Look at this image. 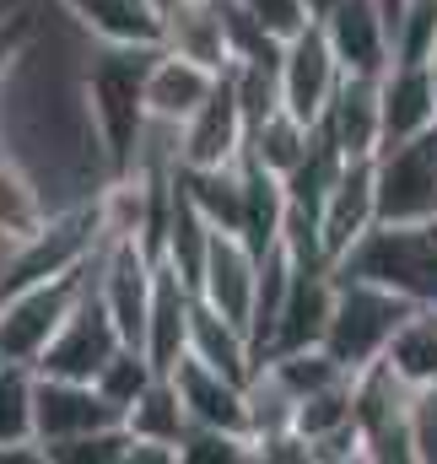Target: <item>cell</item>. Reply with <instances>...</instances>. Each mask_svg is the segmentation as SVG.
Masks as SVG:
<instances>
[{"mask_svg": "<svg viewBox=\"0 0 437 464\" xmlns=\"http://www.w3.org/2000/svg\"><path fill=\"white\" fill-rule=\"evenodd\" d=\"M157 44H87V65H82V98L87 119L98 130V146L109 157L113 179H130L141 162V140L151 130L146 114V65H151Z\"/></svg>", "mask_w": 437, "mask_h": 464, "instance_id": "obj_1", "label": "cell"}, {"mask_svg": "<svg viewBox=\"0 0 437 464\" xmlns=\"http://www.w3.org/2000/svg\"><path fill=\"white\" fill-rule=\"evenodd\" d=\"M416 314V303H405L389 286L356 281L335 270V308H329V330H325V351L356 378L373 362H384L394 335L405 330V319Z\"/></svg>", "mask_w": 437, "mask_h": 464, "instance_id": "obj_2", "label": "cell"}, {"mask_svg": "<svg viewBox=\"0 0 437 464\" xmlns=\"http://www.w3.org/2000/svg\"><path fill=\"white\" fill-rule=\"evenodd\" d=\"M335 270L389 286L416 308H437V217L416 227H373Z\"/></svg>", "mask_w": 437, "mask_h": 464, "instance_id": "obj_3", "label": "cell"}, {"mask_svg": "<svg viewBox=\"0 0 437 464\" xmlns=\"http://www.w3.org/2000/svg\"><path fill=\"white\" fill-rule=\"evenodd\" d=\"M87 286H92V265L49 276V281H33V286L0 297V362L38 367V356L60 335V324L71 319V308L87 297Z\"/></svg>", "mask_w": 437, "mask_h": 464, "instance_id": "obj_4", "label": "cell"}, {"mask_svg": "<svg viewBox=\"0 0 437 464\" xmlns=\"http://www.w3.org/2000/svg\"><path fill=\"white\" fill-rule=\"evenodd\" d=\"M373 189H378V227H416L437 217V130L384 146L373 157Z\"/></svg>", "mask_w": 437, "mask_h": 464, "instance_id": "obj_5", "label": "cell"}, {"mask_svg": "<svg viewBox=\"0 0 437 464\" xmlns=\"http://www.w3.org/2000/svg\"><path fill=\"white\" fill-rule=\"evenodd\" d=\"M119 351H124V335H119V324L109 319V308H103L98 286H87V297L71 308V319L60 324V335L49 341V351L38 356V367H33V372H44V378L98 383V372L109 367Z\"/></svg>", "mask_w": 437, "mask_h": 464, "instance_id": "obj_6", "label": "cell"}, {"mask_svg": "<svg viewBox=\"0 0 437 464\" xmlns=\"http://www.w3.org/2000/svg\"><path fill=\"white\" fill-rule=\"evenodd\" d=\"M340 82H345V65L335 60L319 22L281 49V109L292 119L319 124L335 103V92H340Z\"/></svg>", "mask_w": 437, "mask_h": 464, "instance_id": "obj_7", "label": "cell"}, {"mask_svg": "<svg viewBox=\"0 0 437 464\" xmlns=\"http://www.w3.org/2000/svg\"><path fill=\"white\" fill-rule=\"evenodd\" d=\"M243 151H248V114H243L227 71H221L217 92L179 124V168H189V173L232 168V162H243Z\"/></svg>", "mask_w": 437, "mask_h": 464, "instance_id": "obj_8", "label": "cell"}, {"mask_svg": "<svg viewBox=\"0 0 437 464\" xmlns=\"http://www.w3.org/2000/svg\"><path fill=\"white\" fill-rule=\"evenodd\" d=\"M195 297L232 319L238 330L254 324V297H259V254L238 237V232H211V248H206V265L195 276Z\"/></svg>", "mask_w": 437, "mask_h": 464, "instance_id": "obj_9", "label": "cell"}, {"mask_svg": "<svg viewBox=\"0 0 437 464\" xmlns=\"http://www.w3.org/2000/svg\"><path fill=\"white\" fill-rule=\"evenodd\" d=\"M124 427L119 411L98 394V383H76V378H33V438L38 443H65V438H87V432H109Z\"/></svg>", "mask_w": 437, "mask_h": 464, "instance_id": "obj_10", "label": "cell"}, {"mask_svg": "<svg viewBox=\"0 0 437 464\" xmlns=\"http://www.w3.org/2000/svg\"><path fill=\"white\" fill-rule=\"evenodd\" d=\"M378 227V189H373V157H356L340 168L335 189H329L325 211H319V248L325 265L335 270L367 232Z\"/></svg>", "mask_w": 437, "mask_h": 464, "instance_id": "obj_11", "label": "cell"}, {"mask_svg": "<svg viewBox=\"0 0 437 464\" xmlns=\"http://www.w3.org/2000/svg\"><path fill=\"white\" fill-rule=\"evenodd\" d=\"M157 49L195 60L206 71L232 65V44H227V0H179L173 11L157 16Z\"/></svg>", "mask_w": 437, "mask_h": 464, "instance_id": "obj_12", "label": "cell"}, {"mask_svg": "<svg viewBox=\"0 0 437 464\" xmlns=\"http://www.w3.org/2000/svg\"><path fill=\"white\" fill-rule=\"evenodd\" d=\"M329 308H335V270H297V281H292V292L281 303V319H276L270 341L259 351V362L265 356H292V351L325 346Z\"/></svg>", "mask_w": 437, "mask_h": 464, "instance_id": "obj_13", "label": "cell"}, {"mask_svg": "<svg viewBox=\"0 0 437 464\" xmlns=\"http://www.w3.org/2000/svg\"><path fill=\"white\" fill-rule=\"evenodd\" d=\"M189 319H195V286L157 259V286H151V314H146V362L157 372H173L189 351Z\"/></svg>", "mask_w": 437, "mask_h": 464, "instance_id": "obj_14", "label": "cell"}, {"mask_svg": "<svg viewBox=\"0 0 437 464\" xmlns=\"http://www.w3.org/2000/svg\"><path fill=\"white\" fill-rule=\"evenodd\" d=\"M319 130L340 146L345 162L378 157V146H384V92H378V76H345L335 103H329V114L319 119Z\"/></svg>", "mask_w": 437, "mask_h": 464, "instance_id": "obj_15", "label": "cell"}, {"mask_svg": "<svg viewBox=\"0 0 437 464\" xmlns=\"http://www.w3.org/2000/svg\"><path fill=\"white\" fill-rule=\"evenodd\" d=\"M173 389H179V405L189 416V427H221V432H248V400H243V383L211 372L206 362L184 356L173 372Z\"/></svg>", "mask_w": 437, "mask_h": 464, "instance_id": "obj_16", "label": "cell"}, {"mask_svg": "<svg viewBox=\"0 0 437 464\" xmlns=\"http://www.w3.org/2000/svg\"><path fill=\"white\" fill-rule=\"evenodd\" d=\"M319 27H325L335 60L345 65V76H384L394 65L389 33H384V16L373 11V0H340Z\"/></svg>", "mask_w": 437, "mask_h": 464, "instance_id": "obj_17", "label": "cell"}, {"mask_svg": "<svg viewBox=\"0 0 437 464\" xmlns=\"http://www.w3.org/2000/svg\"><path fill=\"white\" fill-rule=\"evenodd\" d=\"M217 82H221L217 71L157 49L151 65H146V114L157 119V124H184V119L217 92Z\"/></svg>", "mask_w": 437, "mask_h": 464, "instance_id": "obj_18", "label": "cell"}, {"mask_svg": "<svg viewBox=\"0 0 437 464\" xmlns=\"http://www.w3.org/2000/svg\"><path fill=\"white\" fill-rule=\"evenodd\" d=\"M378 92H384V146H400V140L437 130V87L427 65H389L378 76Z\"/></svg>", "mask_w": 437, "mask_h": 464, "instance_id": "obj_19", "label": "cell"}, {"mask_svg": "<svg viewBox=\"0 0 437 464\" xmlns=\"http://www.w3.org/2000/svg\"><path fill=\"white\" fill-rule=\"evenodd\" d=\"M60 16L92 44H157V16L146 0H54Z\"/></svg>", "mask_w": 437, "mask_h": 464, "instance_id": "obj_20", "label": "cell"}, {"mask_svg": "<svg viewBox=\"0 0 437 464\" xmlns=\"http://www.w3.org/2000/svg\"><path fill=\"white\" fill-rule=\"evenodd\" d=\"M184 356L206 362L211 372H227V378H238V383H248V378H254V367H259V351H254V341H248V330H238L232 319L211 314L200 297H195V319H189V351H184Z\"/></svg>", "mask_w": 437, "mask_h": 464, "instance_id": "obj_21", "label": "cell"}, {"mask_svg": "<svg viewBox=\"0 0 437 464\" xmlns=\"http://www.w3.org/2000/svg\"><path fill=\"white\" fill-rule=\"evenodd\" d=\"M49 217H54V206L38 189V179L0 146V237L16 248V243H27L33 232L44 227Z\"/></svg>", "mask_w": 437, "mask_h": 464, "instance_id": "obj_22", "label": "cell"}, {"mask_svg": "<svg viewBox=\"0 0 437 464\" xmlns=\"http://www.w3.org/2000/svg\"><path fill=\"white\" fill-rule=\"evenodd\" d=\"M389 372L411 389V394H427L437 389V308H416L405 319V330L394 335L389 346Z\"/></svg>", "mask_w": 437, "mask_h": 464, "instance_id": "obj_23", "label": "cell"}, {"mask_svg": "<svg viewBox=\"0 0 437 464\" xmlns=\"http://www.w3.org/2000/svg\"><path fill=\"white\" fill-rule=\"evenodd\" d=\"M308 146H314V124L292 119L286 109H276V114H265L259 124H248V157L259 168H270L276 179H286L308 157Z\"/></svg>", "mask_w": 437, "mask_h": 464, "instance_id": "obj_24", "label": "cell"}, {"mask_svg": "<svg viewBox=\"0 0 437 464\" xmlns=\"http://www.w3.org/2000/svg\"><path fill=\"white\" fill-rule=\"evenodd\" d=\"M124 432H130V438H146V443H173V449H179V438L189 432V416H184L179 389H173L168 372L124 411Z\"/></svg>", "mask_w": 437, "mask_h": 464, "instance_id": "obj_25", "label": "cell"}, {"mask_svg": "<svg viewBox=\"0 0 437 464\" xmlns=\"http://www.w3.org/2000/svg\"><path fill=\"white\" fill-rule=\"evenodd\" d=\"M157 378H162V372L146 362V351L124 346V351H119V356L109 362V367L98 372V394L109 400L113 411H119V421H124V411H130V405H135V400H141V394L157 383Z\"/></svg>", "mask_w": 437, "mask_h": 464, "instance_id": "obj_26", "label": "cell"}, {"mask_svg": "<svg viewBox=\"0 0 437 464\" xmlns=\"http://www.w3.org/2000/svg\"><path fill=\"white\" fill-rule=\"evenodd\" d=\"M33 367L0 362V443H27L33 438Z\"/></svg>", "mask_w": 437, "mask_h": 464, "instance_id": "obj_27", "label": "cell"}, {"mask_svg": "<svg viewBox=\"0 0 437 464\" xmlns=\"http://www.w3.org/2000/svg\"><path fill=\"white\" fill-rule=\"evenodd\" d=\"M179 464H259L248 432H221V427H189L179 438Z\"/></svg>", "mask_w": 437, "mask_h": 464, "instance_id": "obj_28", "label": "cell"}, {"mask_svg": "<svg viewBox=\"0 0 437 464\" xmlns=\"http://www.w3.org/2000/svg\"><path fill=\"white\" fill-rule=\"evenodd\" d=\"M432 44H437V0H411L400 27H394V44H389L394 65H427Z\"/></svg>", "mask_w": 437, "mask_h": 464, "instance_id": "obj_29", "label": "cell"}, {"mask_svg": "<svg viewBox=\"0 0 437 464\" xmlns=\"http://www.w3.org/2000/svg\"><path fill=\"white\" fill-rule=\"evenodd\" d=\"M259 33H270L276 44H292L297 33H308L314 27V16H308V0H232Z\"/></svg>", "mask_w": 437, "mask_h": 464, "instance_id": "obj_30", "label": "cell"}, {"mask_svg": "<svg viewBox=\"0 0 437 464\" xmlns=\"http://www.w3.org/2000/svg\"><path fill=\"white\" fill-rule=\"evenodd\" d=\"M130 443L124 427H109V432H87V438H65V443H44L54 464H119Z\"/></svg>", "mask_w": 437, "mask_h": 464, "instance_id": "obj_31", "label": "cell"}, {"mask_svg": "<svg viewBox=\"0 0 437 464\" xmlns=\"http://www.w3.org/2000/svg\"><path fill=\"white\" fill-rule=\"evenodd\" d=\"M411 438H416V454H422V464H437V389L416 394V411H411Z\"/></svg>", "mask_w": 437, "mask_h": 464, "instance_id": "obj_32", "label": "cell"}, {"mask_svg": "<svg viewBox=\"0 0 437 464\" xmlns=\"http://www.w3.org/2000/svg\"><path fill=\"white\" fill-rule=\"evenodd\" d=\"M27 33H33V16H27L22 5L0 16V82H5V71H11V60L22 54V44H27Z\"/></svg>", "mask_w": 437, "mask_h": 464, "instance_id": "obj_33", "label": "cell"}, {"mask_svg": "<svg viewBox=\"0 0 437 464\" xmlns=\"http://www.w3.org/2000/svg\"><path fill=\"white\" fill-rule=\"evenodd\" d=\"M119 464H179V449L173 443H146V438H130Z\"/></svg>", "mask_w": 437, "mask_h": 464, "instance_id": "obj_34", "label": "cell"}, {"mask_svg": "<svg viewBox=\"0 0 437 464\" xmlns=\"http://www.w3.org/2000/svg\"><path fill=\"white\" fill-rule=\"evenodd\" d=\"M0 464H54V459L38 438H27V443H0Z\"/></svg>", "mask_w": 437, "mask_h": 464, "instance_id": "obj_35", "label": "cell"}, {"mask_svg": "<svg viewBox=\"0 0 437 464\" xmlns=\"http://www.w3.org/2000/svg\"><path fill=\"white\" fill-rule=\"evenodd\" d=\"M335 5H340V0H308V16H314V22H325Z\"/></svg>", "mask_w": 437, "mask_h": 464, "instance_id": "obj_36", "label": "cell"}, {"mask_svg": "<svg viewBox=\"0 0 437 464\" xmlns=\"http://www.w3.org/2000/svg\"><path fill=\"white\" fill-rule=\"evenodd\" d=\"M173 5H179V0H146V11H151V16H162V11H173Z\"/></svg>", "mask_w": 437, "mask_h": 464, "instance_id": "obj_37", "label": "cell"}, {"mask_svg": "<svg viewBox=\"0 0 437 464\" xmlns=\"http://www.w3.org/2000/svg\"><path fill=\"white\" fill-rule=\"evenodd\" d=\"M427 76H432V87H437V44H432V54H427Z\"/></svg>", "mask_w": 437, "mask_h": 464, "instance_id": "obj_38", "label": "cell"}, {"mask_svg": "<svg viewBox=\"0 0 437 464\" xmlns=\"http://www.w3.org/2000/svg\"><path fill=\"white\" fill-rule=\"evenodd\" d=\"M5 259H11V243L0 237V276H5Z\"/></svg>", "mask_w": 437, "mask_h": 464, "instance_id": "obj_39", "label": "cell"}]
</instances>
